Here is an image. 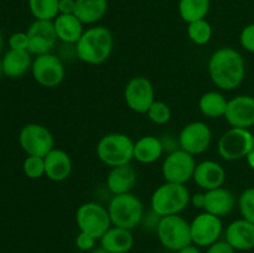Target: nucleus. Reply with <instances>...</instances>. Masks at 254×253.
I'll use <instances>...</instances> for the list:
<instances>
[{
    "label": "nucleus",
    "mask_w": 254,
    "mask_h": 253,
    "mask_svg": "<svg viewBox=\"0 0 254 253\" xmlns=\"http://www.w3.org/2000/svg\"><path fill=\"white\" fill-rule=\"evenodd\" d=\"M207 69L212 83L223 91L238 88L246 77L245 59L232 47L216 50L208 59Z\"/></svg>",
    "instance_id": "f257e3e1"
},
{
    "label": "nucleus",
    "mask_w": 254,
    "mask_h": 253,
    "mask_svg": "<svg viewBox=\"0 0 254 253\" xmlns=\"http://www.w3.org/2000/svg\"><path fill=\"white\" fill-rule=\"evenodd\" d=\"M114 47V39L111 30L102 25L84 30L83 35L76 44V55L84 63H104L111 57Z\"/></svg>",
    "instance_id": "f03ea898"
},
{
    "label": "nucleus",
    "mask_w": 254,
    "mask_h": 253,
    "mask_svg": "<svg viewBox=\"0 0 254 253\" xmlns=\"http://www.w3.org/2000/svg\"><path fill=\"white\" fill-rule=\"evenodd\" d=\"M191 195L188 186L183 184L165 183L159 186L150 198L151 210L159 217L180 215L190 205Z\"/></svg>",
    "instance_id": "7ed1b4c3"
},
{
    "label": "nucleus",
    "mask_w": 254,
    "mask_h": 253,
    "mask_svg": "<svg viewBox=\"0 0 254 253\" xmlns=\"http://www.w3.org/2000/svg\"><path fill=\"white\" fill-rule=\"evenodd\" d=\"M97 156L109 168L127 165L134 159V141L124 133H109L97 143Z\"/></svg>",
    "instance_id": "20e7f679"
},
{
    "label": "nucleus",
    "mask_w": 254,
    "mask_h": 253,
    "mask_svg": "<svg viewBox=\"0 0 254 253\" xmlns=\"http://www.w3.org/2000/svg\"><path fill=\"white\" fill-rule=\"evenodd\" d=\"M112 226L133 230L141 222L144 216V206L140 198L134 193L114 195L108 205Z\"/></svg>",
    "instance_id": "39448f33"
},
{
    "label": "nucleus",
    "mask_w": 254,
    "mask_h": 253,
    "mask_svg": "<svg viewBox=\"0 0 254 253\" xmlns=\"http://www.w3.org/2000/svg\"><path fill=\"white\" fill-rule=\"evenodd\" d=\"M156 233L163 247L169 251L179 252L186 246L192 245L190 222L180 215L159 217L156 223Z\"/></svg>",
    "instance_id": "423d86ee"
},
{
    "label": "nucleus",
    "mask_w": 254,
    "mask_h": 253,
    "mask_svg": "<svg viewBox=\"0 0 254 253\" xmlns=\"http://www.w3.org/2000/svg\"><path fill=\"white\" fill-rule=\"evenodd\" d=\"M76 223L81 232H86L101 240L112 227L108 208L98 202H84L77 208Z\"/></svg>",
    "instance_id": "0eeeda50"
},
{
    "label": "nucleus",
    "mask_w": 254,
    "mask_h": 253,
    "mask_svg": "<svg viewBox=\"0 0 254 253\" xmlns=\"http://www.w3.org/2000/svg\"><path fill=\"white\" fill-rule=\"evenodd\" d=\"M254 148V135L250 129L230 128L221 135L217 144L218 154L227 161L246 158Z\"/></svg>",
    "instance_id": "6e6552de"
},
{
    "label": "nucleus",
    "mask_w": 254,
    "mask_h": 253,
    "mask_svg": "<svg viewBox=\"0 0 254 253\" xmlns=\"http://www.w3.org/2000/svg\"><path fill=\"white\" fill-rule=\"evenodd\" d=\"M196 165L195 156L179 148L168 154L161 166V173L168 183L186 185L193 178Z\"/></svg>",
    "instance_id": "1a4fd4ad"
},
{
    "label": "nucleus",
    "mask_w": 254,
    "mask_h": 253,
    "mask_svg": "<svg viewBox=\"0 0 254 253\" xmlns=\"http://www.w3.org/2000/svg\"><path fill=\"white\" fill-rule=\"evenodd\" d=\"M19 143L27 155L45 158L55 148V139L49 128L37 123L26 124L20 130Z\"/></svg>",
    "instance_id": "9d476101"
},
{
    "label": "nucleus",
    "mask_w": 254,
    "mask_h": 253,
    "mask_svg": "<svg viewBox=\"0 0 254 253\" xmlns=\"http://www.w3.org/2000/svg\"><path fill=\"white\" fill-rule=\"evenodd\" d=\"M31 73L35 81L46 88H55L64 79V66L56 55L45 54L35 57L32 61Z\"/></svg>",
    "instance_id": "9b49d317"
},
{
    "label": "nucleus",
    "mask_w": 254,
    "mask_h": 253,
    "mask_svg": "<svg viewBox=\"0 0 254 253\" xmlns=\"http://www.w3.org/2000/svg\"><path fill=\"white\" fill-rule=\"evenodd\" d=\"M124 101L129 109L139 114H146L155 102V89L150 79L138 76L129 79L124 88Z\"/></svg>",
    "instance_id": "f8f14e48"
},
{
    "label": "nucleus",
    "mask_w": 254,
    "mask_h": 253,
    "mask_svg": "<svg viewBox=\"0 0 254 253\" xmlns=\"http://www.w3.org/2000/svg\"><path fill=\"white\" fill-rule=\"evenodd\" d=\"M191 241L197 247H210L220 241L222 235V220L218 216L202 212L190 222Z\"/></svg>",
    "instance_id": "ddd939ff"
},
{
    "label": "nucleus",
    "mask_w": 254,
    "mask_h": 253,
    "mask_svg": "<svg viewBox=\"0 0 254 253\" xmlns=\"http://www.w3.org/2000/svg\"><path fill=\"white\" fill-rule=\"evenodd\" d=\"M212 141V131L203 122H191L181 129L178 143L180 149L191 155L202 154L210 148Z\"/></svg>",
    "instance_id": "4468645a"
},
{
    "label": "nucleus",
    "mask_w": 254,
    "mask_h": 253,
    "mask_svg": "<svg viewBox=\"0 0 254 253\" xmlns=\"http://www.w3.org/2000/svg\"><path fill=\"white\" fill-rule=\"evenodd\" d=\"M29 37V49L31 55L51 54L57 42V35L55 31L54 21L50 20H35L26 31Z\"/></svg>",
    "instance_id": "2eb2a0df"
},
{
    "label": "nucleus",
    "mask_w": 254,
    "mask_h": 253,
    "mask_svg": "<svg viewBox=\"0 0 254 253\" xmlns=\"http://www.w3.org/2000/svg\"><path fill=\"white\" fill-rule=\"evenodd\" d=\"M223 118L233 128L250 129L254 126V97L240 94L228 101Z\"/></svg>",
    "instance_id": "dca6fc26"
},
{
    "label": "nucleus",
    "mask_w": 254,
    "mask_h": 253,
    "mask_svg": "<svg viewBox=\"0 0 254 253\" xmlns=\"http://www.w3.org/2000/svg\"><path fill=\"white\" fill-rule=\"evenodd\" d=\"M192 179L202 190H212L223 186L226 181V171L217 161L203 160L196 165Z\"/></svg>",
    "instance_id": "f3484780"
},
{
    "label": "nucleus",
    "mask_w": 254,
    "mask_h": 253,
    "mask_svg": "<svg viewBox=\"0 0 254 253\" xmlns=\"http://www.w3.org/2000/svg\"><path fill=\"white\" fill-rule=\"evenodd\" d=\"M225 241L236 251H250L254 248V223L245 218L235 220L227 226Z\"/></svg>",
    "instance_id": "a211bd4d"
},
{
    "label": "nucleus",
    "mask_w": 254,
    "mask_h": 253,
    "mask_svg": "<svg viewBox=\"0 0 254 253\" xmlns=\"http://www.w3.org/2000/svg\"><path fill=\"white\" fill-rule=\"evenodd\" d=\"M235 207L236 196L228 189L221 186V188L205 191V205H203L205 212L223 217L232 212Z\"/></svg>",
    "instance_id": "6ab92c4d"
},
{
    "label": "nucleus",
    "mask_w": 254,
    "mask_h": 253,
    "mask_svg": "<svg viewBox=\"0 0 254 253\" xmlns=\"http://www.w3.org/2000/svg\"><path fill=\"white\" fill-rule=\"evenodd\" d=\"M45 160V175L55 183H62L71 176L72 160L68 154L62 149L54 148Z\"/></svg>",
    "instance_id": "aec40b11"
},
{
    "label": "nucleus",
    "mask_w": 254,
    "mask_h": 253,
    "mask_svg": "<svg viewBox=\"0 0 254 253\" xmlns=\"http://www.w3.org/2000/svg\"><path fill=\"white\" fill-rule=\"evenodd\" d=\"M138 181V174L130 165H121L111 168L107 175V188L113 195L131 192Z\"/></svg>",
    "instance_id": "412c9836"
},
{
    "label": "nucleus",
    "mask_w": 254,
    "mask_h": 253,
    "mask_svg": "<svg viewBox=\"0 0 254 253\" xmlns=\"http://www.w3.org/2000/svg\"><path fill=\"white\" fill-rule=\"evenodd\" d=\"M83 22L74 14H60L54 20L55 31L60 41L68 45H76L83 35Z\"/></svg>",
    "instance_id": "4be33fe9"
},
{
    "label": "nucleus",
    "mask_w": 254,
    "mask_h": 253,
    "mask_svg": "<svg viewBox=\"0 0 254 253\" xmlns=\"http://www.w3.org/2000/svg\"><path fill=\"white\" fill-rule=\"evenodd\" d=\"M134 246V236L130 230L112 226L101 237V247L108 253H128Z\"/></svg>",
    "instance_id": "5701e85b"
},
{
    "label": "nucleus",
    "mask_w": 254,
    "mask_h": 253,
    "mask_svg": "<svg viewBox=\"0 0 254 253\" xmlns=\"http://www.w3.org/2000/svg\"><path fill=\"white\" fill-rule=\"evenodd\" d=\"M164 141L155 135H144L134 143V159L140 164H153L161 158Z\"/></svg>",
    "instance_id": "b1692460"
},
{
    "label": "nucleus",
    "mask_w": 254,
    "mask_h": 253,
    "mask_svg": "<svg viewBox=\"0 0 254 253\" xmlns=\"http://www.w3.org/2000/svg\"><path fill=\"white\" fill-rule=\"evenodd\" d=\"M2 71L9 78H19L31 69L32 60L29 51L9 50L1 60Z\"/></svg>",
    "instance_id": "393cba45"
},
{
    "label": "nucleus",
    "mask_w": 254,
    "mask_h": 253,
    "mask_svg": "<svg viewBox=\"0 0 254 253\" xmlns=\"http://www.w3.org/2000/svg\"><path fill=\"white\" fill-rule=\"evenodd\" d=\"M108 11V0H76L74 15L83 24L94 25Z\"/></svg>",
    "instance_id": "a878e982"
},
{
    "label": "nucleus",
    "mask_w": 254,
    "mask_h": 253,
    "mask_svg": "<svg viewBox=\"0 0 254 253\" xmlns=\"http://www.w3.org/2000/svg\"><path fill=\"white\" fill-rule=\"evenodd\" d=\"M228 101L222 93L217 91H210L203 93L198 101V109L201 114L211 119L225 117Z\"/></svg>",
    "instance_id": "bb28decb"
},
{
    "label": "nucleus",
    "mask_w": 254,
    "mask_h": 253,
    "mask_svg": "<svg viewBox=\"0 0 254 253\" xmlns=\"http://www.w3.org/2000/svg\"><path fill=\"white\" fill-rule=\"evenodd\" d=\"M210 0H180L179 1V14L185 22L197 21L206 19L210 11Z\"/></svg>",
    "instance_id": "cd10ccee"
},
{
    "label": "nucleus",
    "mask_w": 254,
    "mask_h": 253,
    "mask_svg": "<svg viewBox=\"0 0 254 253\" xmlns=\"http://www.w3.org/2000/svg\"><path fill=\"white\" fill-rule=\"evenodd\" d=\"M29 9L35 20L54 21L59 16V0H29Z\"/></svg>",
    "instance_id": "c85d7f7f"
},
{
    "label": "nucleus",
    "mask_w": 254,
    "mask_h": 253,
    "mask_svg": "<svg viewBox=\"0 0 254 253\" xmlns=\"http://www.w3.org/2000/svg\"><path fill=\"white\" fill-rule=\"evenodd\" d=\"M188 36L195 45L203 46L212 39V26L206 19L190 22L188 24Z\"/></svg>",
    "instance_id": "c756f323"
},
{
    "label": "nucleus",
    "mask_w": 254,
    "mask_h": 253,
    "mask_svg": "<svg viewBox=\"0 0 254 253\" xmlns=\"http://www.w3.org/2000/svg\"><path fill=\"white\" fill-rule=\"evenodd\" d=\"M146 116L148 118L153 122L154 124H158V126H164L168 122H170L171 119V109L169 107L168 103L163 101H155L151 107L149 108V111L146 112Z\"/></svg>",
    "instance_id": "7c9ffc66"
},
{
    "label": "nucleus",
    "mask_w": 254,
    "mask_h": 253,
    "mask_svg": "<svg viewBox=\"0 0 254 253\" xmlns=\"http://www.w3.org/2000/svg\"><path fill=\"white\" fill-rule=\"evenodd\" d=\"M25 175L29 179L36 180V179L42 178L45 175V160L41 156L27 155V158L22 164Z\"/></svg>",
    "instance_id": "2f4dec72"
},
{
    "label": "nucleus",
    "mask_w": 254,
    "mask_h": 253,
    "mask_svg": "<svg viewBox=\"0 0 254 253\" xmlns=\"http://www.w3.org/2000/svg\"><path fill=\"white\" fill-rule=\"evenodd\" d=\"M238 208L242 218L254 223V188L246 189L238 198Z\"/></svg>",
    "instance_id": "473e14b6"
},
{
    "label": "nucleus",
    "mask_w": 254,
    "mask_h": 253,
    "mask_svg": "<svg viewBox=\"0 0 254 253\" xmlns=\"http://www.w3.org/2000/svg\"><path fill=\"white\" fill-rule=\"evenodd\" d=\"M240 42L246 51L254 54V22L243 27L240 35Z\"/></svg>",
    "instance_id": "72a5a7b5"
},
{
    "label": "nucleus",
    "mask_w": 254,
    "mask_h": 253,
    "mask_svg": "<svg viewBox=\"0 0 254 253\" xmlns=\"http://www.w3.org/2000/svg\"><path fill=\"white\" fill-rule=\"evenodd\" d=\"M10 50L27 51L29 49V37L26 32H15L9 37Z\"/></svg>",
    "instance_id": "f704fd0d"
},
{
    "label": "nucleus",
    "mask_w": 254,
    "mask_h": 253,
    "mask_svg": "<svg viewBox=\"0 0 254 253\" xmlns=\"http://www.w3.org/2000/svg\"><path fill=\"white\" fill-rule=\"evenodd\" d=\"M96 242H97V238H94L93 236L88 235L86 232H81L77 235L76 237V246L78 250L83 251V252H91L93 248H96Z\"/></svg>",
    "instance_id": "c9c22d12"
},
{
    "label": "nucleus",
    "mask_w": 254,
    "mask_h": 253,
    "mask_svg": "<svg viewBox=\"0 0 254 253\" xmlns=\"http://www.w3.org/2000/svg\"><path fill=\"white\" fill-rule=\"evenodd\" d=\"M206 253H236V250L226 241H217L210 247H207Z\"/></svg>",
    "instance_id": "e433bc0d"
},
{
    "label": "nucleus",
    "mask_w": 254,
    "mask_h": 253,
    "mask_svg": "<svg viewBox=\"0 0 254 253\" xmlns=\"http://www.w3.org/2000/svg\"><path fill=\"white\" fill-rule=\"evenodd\" d=\"M76 9V0H59V15L74 14Z\"/></svg>",
    "instance_id": "4c0bfd02"
},
{
    "label": "nucleus",
    "mask_w": 254,
    "mask_h": 253,
    "mask_svg": "<svg viewBox=\"0 0 254 253\" xmlns=\"http://www.w3.org/2000/svg\"><path fill=\"white\" fill-rule=\"evenodd\" d=\"M190 203H192L193 207L203 208L205 205V192H196L191 196Z\"/></svg>",
    "instance_id": "58836bf2"
},
{
    "label": "nucleus",
    "mask_w": 254,
    "mask_h": 253,
    "mask_svg": "<svg viewBox=\"0 0 254 253\" xmlns=\"http://www.w3.org/2000/svg\"><path fill=\"white\" fill-rule=\"evenodd\" d=\"M178 253H201V251L197 246L190 245V246H186L185 248H183V250L179 251Z\"/></svg>",
    "instance_id": "ea45409f"
},
{
    "label": "nucleus",
    "mask_w": 254,
    "mask_h": 253,
    "mask_svg": "<svg viewBox=\"0 0 254 253\" xmlns=\"http://www.w3.org/2000/svg\"><path fill=\"white\" fill-rule=\"evenodd\" d=\"M246 159H247V163H248V165H250V168L254 170V148L250 151V154L246 156Z\"/></svg>",
    "instance_id": "a19ab883"
},
{
    "label": "nucleus",
    "mask_w": 254,
    "mask_h": 253,
    "mask_svg": "<svg viewBox=\"0 0 254 253\" xmlns=\"http://www.w3.org/2000/svg\"><path fill=\"white\" fill-rule=\"evenodd\" d=\"M89 253H108V252H107L103 247H96V248H93V250H92Z\"/></svg>",
    "instance_id": "79ce46f5"
},
{
    "label": "nucleus",
    "mask_w": 254,
    "mask_h": 253,
    "mask_svg": "<svg viewBox=\"0 0 254 253\" xmlns=\"http://www.w3.org/2000/svg\"><path fill=\"white\" fill-rule=\"evenodd\" d=\"M2 49V36H1V32H0V51Z\"/></svg>",
    "instance_id": "37998d69"
},
{
    "label": "nucleus",
    "mask_w": 254,
    "mask_h": 253,
    "mask_svg": "<svg viewBox=\"0 0 254 253\" xmlns=\"http://www.w3.org/2000/svg\"><path fill=\"white\" fill-rule=\"evenodd\" d=\"M2 73H4V71H2V64H1V61H0V77H1Z\"/></svg>",
    "instance_id": "c03bdc74"
}]
</instances>
